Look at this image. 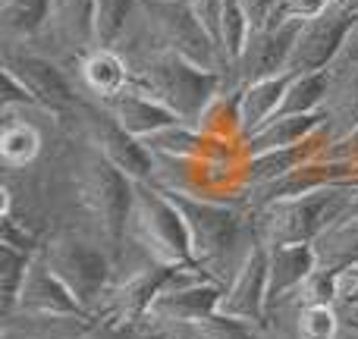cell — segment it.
Returning a JSON list of instances; mask_svg holds the SVG:
<instances>
[{
  "label": "cell",
  "mask_w": 358,
  "mask_h": 339,
  "mask_svg": "<svg viewBox=\"0 0 358 339\" xmlns=\"http://www.w3.org/2000/svg\"><path fill=\"white\" fill-rule=\"evenodd\" d=\"M94 6L98 0H50L48 22L31 50L76 69V63L94 50Z\"/></svg>",
  "instance_id": "11"
},
{
  "label": "cell",
  "mask_w": 358,
  "mask_h": 339,
  "mask_svg": "<svg viewBox=\"0 0 358 339\" xmlns=\"http://www.w3.org/2000/svg\"><path fill=\"white\" fill-rule=\"evenodd\" d=\"M217 315L255 324V327L264 324V315H267V245L264 242H258L248 252V258L242 261L236 277L223 286Z\"/></svg>",
  "instance_id": "15"
},
{
  "label": "cell",
  "mask_w": 358,
  "mask_h": 339,
  "mask_svg": "<svg viewBox=\"0 0 358 339\" xmlns=\"http://www.w3.org/2000/svg\"><path fill=\"white\" fill-rule=\"evenodd\" d=\"M176 273L179 267H164V264H138L117 273L104 305L98 308L94 317H104L110 324H123V327H142L151 315L155 298L173 283Z\"/></svg>",
  "instance_id": "12"
},
{
  "label": "cell",
  "mask_w": 358,
  "mask_h": 339,
  "mask_svg": "<svg viewBox=\"0 0 358 339\" xmlns=\"http://www.w3.org/2000/svg\"><path fill=\"white\" fill-rule=\"evenodd\" d=\"M355 305H358V302H355Z\"/></svg>",
  "instance_id": "45"
},
{
  "label": "cell",
  "mask_w": 358,
  "mask_h": 339,
  "mask_svg": "<svg viewBox=\"0 0 358 339\" xmlns=\"http://www.w3.org/2000/svg\"><path fill=\"white\" fill-rule=\"evenodd\" d=\"M138 264H164L179 271H198L192 258V242L185 220L167 192L155 182H136L129 223H126V245L117 261V273Z\"/></svg>",
  "instance_id": "2"
},
{
  "label": "cell",
  "mask_w": 358,
  "mask_h": 339,
  "mask_svg": "<svg viewBox=\"0 0 358 339\" xmlns=\"http://www.w3.org/2000/svg\"><path fill=\"white\" fill-rule=\"evenodd\" d=\"M132 69V85L164 104L179 123L198 126L204 107L223 88L220 73L195 66L167 50H120Z\"/></svg>",
  "instance_id": "4"
},
{
  "label": "cell",
  "mask_w": 358,
  "mask_h": 339,
  "mask_svg": "<svg viewBox=\"0 0 358 339\" xmlns=\"http://www.w3.org/2000/svg\"><path fill=\"white\" fill-rule=\"evenodd\" d=\"M66 126L76 138L92 145L98 154H104L113 167L120 173H126L129 179H136V182L151 179V170H155L151 151L145 148L136 136H129V132L104 110V104L79 98L76 110L66 117Z\"/></svg>",
  "instance_id": "7"
},
{
  "label": "cell",
  "mask_w": 358,
  "mask_h": 339,
  "mask_svg": "<svg viewBox=\"0 0 358 339\" xmlns=\"http://www.w3.org/2000/svg\"><path fill=\"white\" fill-rule=\"evenodd\" d=\"M38 254L66 283L88 315H98L117 280V264L107 245L82 226H57L44 236Z\"/></svg>",
  "instance_id": "5"
},
{
  "label": "cell",
  "mask_w": 358,
  "mask_h": 339,
  "mask_svg": "<svg viewBox=\"0 0 358 339\" xmlns=\"http://www.w3.org/2000/svg\"><path fill=\"white\" fill-rule=\"evenodd\" d=\"M142 145L151 154H164V157H204L210 151V145H214V138H204L189 123H173L167 129L155 132V136L142 138Z\"/></svg>",
  "instance_id": "26"
},
{
  "label": "cell",
  "mask_w": 358,
  "mask_h": 339,
  "mask_svg": "<svg viewBox=\"0 0 358 339\" xmlns=\"http://www.w3.org/2000/svg\"><path fill=\"white\" fill-rule=\"evenodd\" d=\"M324 92H327V69L308 75H289L280 113H321Z\"/></svg>",
  "instance_id": "29"
},
{
  "label": "cell",
  "mask_w": 358,
  "mask_h": 339,
  "mask_svg": "<svg viewBox=\"0 0 358 339\" xmlns=\"http://www.w3.org/2000/svg\"><path fill=\"white\" fill-rule=\"evenodd\" d=\"M327 3H340V0H327Z\"/></svg>",
  "instance_id": "43"
},
{
  "label": "cell",
  "mask_w": 358,
  "mask_h": 339,
  "mask_svg": "<svg viewBox=\"0 0 358 339\" xmlns=\"http://www.w3.org/2000/svg\"><path fill=\"white\" fill-rule=\"evenodd\" d=\"M315 267L311 245H267V308L296 296Z\"/></svg>",
  "instance_id": "19"
},
{
  "label": "cell",
  "mask_w": 358,
  "mask_h": 339,
  "mask_svg": "<svg viewBox=\"0 0 358 339\" xmlns=\"http://www.w3.org/2000/svg\"><path fill=\"white\" fill-rule=\"evenodd\" d=\"M138 13V0H98L94 6V48H117Z\"/></svg>",
  "instance_id": "27"
},
{
  "label": "cell",
  "mask_w": 358,
  "mask_h": 339,
  "mask_svg": "<svg viewBox=\"0 0 358 339\" xmlns=\"http://www.w3.org/2000/svg\"><path fill=\"white\" fill-rule=\"evenodd\" d=\"M343 214H346V185L330 182L324 189L261 208L255 214V226L264 245H311Z\"/></svg>",
  "instance_id": "6"
},
{
  "label": "cell",
  "mask_w": 358,
  "mask_h": 339,
  "mask_svg": "<svg viewBox=\"0 0 358 339\" xmlns=\"http://www.w3.org/2000/svg\"><path fill=\"white\" fill-rule=\"evenodd\" d=\"M296 31H299V19H271L264 25L248 29L245 44L236 54V60L229 63L223 82L233 88H245L252 82L286 75V63H289Z\"/></svg>",
  "instance_id": "9"
},
{
  "label": "cell",
  "mask_w": 358,
  "mask_h": 339,
  "mask_svg": "<svg viewBox=\"0 0 358 339\" xmlns=\"http://www.w3.org/2000/svg\"><path fill=\"white\" fill-rule=\"evenodd\" d=\"M355 19V13L340 0V3H330L317 16L299 22L289 63H286V75L324 73V69L334 66Z\"/></svg>",
  "instance_id": "10"
},
{
  "label": "cell",
  "mask_w": 358,
  "mask_h": 339,
  "mask_svg": "<svg viewBox=\"0 0 358 339\" xmlns=\"http://www.w3.org/2000/svg\"><path fill=\"white\" fill-rule=\"evenodd\" d=\"M358 126V57H340L327 69V92L321 104V129L330 142Z\"/></svg>",
  "instance_id": "17"
},
{
  "label": "cell",
  "mask_w": 358,
  "mask_h": 339,
  "mask_svg": "<svg viewBox=\"0 0 358 339\" xmlns=\"http://www.w3.org/2000/svg\"><path fill=\"white\" fill-rule=\"evenodd\" d=\"M204 138H214V142H229L239 145L242 142V123H239V88L227 85L210 98V104L204 107L201 120L195 126Z\"/></svg>",
  "instance_id": "24"
},
{
  "label": "cell",
  "mask_w": 358,
  "mask_h": 339,
  "mask_svg": "<svg viewBox=\"0 0 358 339\" xmlns=\"http://www.w3.org/2000/svg\"><path fill=\"white\" fill-rule=\"evenodd\" d=\"M289 85V75H273L264 82H252V85L239 88V123L242 138L258 132L264 123H271L283 107V94Z\"/></svg>",
  "instance_id": "23"
},
{
  "label": "cell",
  "mask_w": 358,
  "mask_h": 339,
  "mask_svg": "<svg viewBox=\"0 0 358 339\" xmlns=\"http://www.w3.org/2000/svg\"><path fill=\"white\" fill-rule=\"evenodd\" d=\"M315 258L321 267H355L358 264V217H340L334 226H327L315 242Z\"/></svg>",
  "instance_id": "25"
},
{
  "label": "cell",
  "mask_w": 358,
  "mask_h": 339,
  "mask_svg": "<svg viewBox=\"0 0 358 339\" xmlns=\"http://www.w3.org/2000/svg\"><path fill=\"white\" fill-rule=\"evenodd\" d=\"M327 6H330L327 0H280L277 19H299V22H305V19L324 13Z\"/></svg>",
  "instance_id": "36"
},
{
  "label": "cell",
  "mask_w": 358,
  "mask_h": 339,
  "mask_svg": "<svg viewBox=\"0 0 358 339\" xmlns=\"http://www.w3.org/2000/svg\"><path fill=\"white\" fill-rule=\"evenodd\" d=\"M242 6H245V16H248V29H255V25H264L271 19H277L280 0H242Z\"/></svg>",
  "instance_id": "38"
},
{
  "label": "cell",
  "mask_w": 358,
  "mask_h": 339,
  "mask_svg": "<svg viewBox=\"0 0 358 339\" xmlns=\"http://www.w3.org/2000/svg\"><path fill=\"white\" fill-rule=\"evenodd\" d=\"M317 157H321V161H334V164L349 167V179H355L358 176V126L349 132V136H343V138H336V142L324 145ZM349 179H346V182H349Z\"/></svg>",
  "instance_id": "35"
},
{
  "label": "cell",
  "mask_w": 358,
  "mask_h": 339,
  "mask_svg": "<svg viewBox=\"0 0 358 339\" xmlns=\"http://www.w3.org/2000/svg\"><path fill=\"white\" fill-rule=\"evenodd\" d=\"M340 308V339H358V305H336Z\"/></svg>",
  "instance_id": "39"
},
{
  "label": "cell",
  "mask_w": 358,
  "mask_h": 339,
  "mask_svg": "<svg viewBox=\"0 0 358 339\" xmlns=\"http://www.w3.org/2000/svg\"><path fill=\"white\" fill-rule=\"evenodd\" d=\"M0 69L13 75L31 94L35 104L60 113V117H69L82 98L73 82V73L31 48H0Z\"/></svg>",
  "instance_id": "8"
},
{
  "label": "cell",
  "mask_w": 358,
  "mask_h": 339,
  "mask_svg": "<svg viewBox=\"0 0 358 339\" xmlns=\"http://www.w3.org/2000/svg\"><path fill=\"white\" fill-rule=\"evenodd\" d=\"M104 110L110 113L129 136H136L138 142L148 138V136H155V132H161V129H167V126L179 123L167 107L157 104V101L148 98L145 92H138L136 85H129L126 92H120L117 98L104 101Z\"/></svg>",
  "instance_id": "20"
},
{
  "label": "cell",
  "mask_w": 358,
  "mask_h": 339,
  "mask_svg": "<svg viewBox=\"0 0 358 339\" xmlns=\"http://www.w3.org/2000/svg\"><path fill=\"white\" fill-rule=\"evenodd\" d=\"M358 302V264L336 271V305Z\"/></svg>",
  "instance_id": "37"
},
{
  "label": "cell",
  "mask_w": 358,
  "mask_h": 339,
  "mask_svg": "<svg viewBox=\"0 0 358 339\" xmlns=\"http://www.w3.org/2000/svg\"><path fill=\"white\" fill-rule=\"evenodd\" d=\"M299 333L305 339H340L336 305H299Z\"/></svg>",
  "instance_id": "30"
},
{
  "label": "cell",
  "mask_w": 358,
  "mask_h": 339,
  "mask_svg": "<svg viewBox=\"0 0 358 339\" xmlns=\"http://www.w3.org/2000/svg\"><path fill=\"white\" fill-rule=\"evenodd\" d=\"M31 258H35V254H25V252H19V248L0 242V321L16 311L19 289H22V283H25Z\"/></svg>",
  "instance_id": "28"
},
{
  "label": "cell",
  "mask_w": 358,
  "mask_h": 339,
  "mask_svg": "<svg viewBox=\"0 0 358 339\" xmlns=\"http://www.w3.org/2000/svg\"><path fill=\"white\" fill-rule=\"evenodd\" d=\"M167 195L173 198V204L185 220L195 267L214 283L227 286L242 267V261L248 258V252L261 242L255 214L242 201L192 198L176 195V192H167Z\"/></svg>",
  "instance_id": "1"
},
{
  "label": "cell",
  "mask_w": 358,
  "mask_h": 339,
  "mask_svg": "<svg viewBox=\"0 0 358 339\" xmlns=\"http://www.w3.org/2000/svg\"><path fill=\"white\" fill-rule=\"evenodd\" d=\"M343 3H346V6H349V10H352V13H355V16H358V0H343Z\"/></svg>",
  "instance_id": "42"
},
{
  "label": "cell",
  "mask_w": 358,
  "mask_h": 339,
  "mask_svg": "<svg viewBox=\"0 0 358 339\" xmlns=\"http://www.w3.org/2000/svg\"><path fill=\"white\" fill-rule=\"evenodd\" d=\"M185 6L198 19V25L217 41V48L223 50V0H185Z\"/></svg>",
  "instance_id": "34"
},
{
  "label": "cell",
  "mask_w": 358,
  "mask_h": 339,
  "mask_svg": "<svg viewBox=\"0 0 358 339\" xmlns=\"http://www.w3.org/2000/svg\"><path fill=\"white\" fill-rule=\"evenodd\" d=\"M317 129H321V113H277L258 132L242 138L239 148L245 157L261 154V151L292 148V145H302L305 138H311Z\"/></svg>",
  "instance_id": "21"
},
{
  "label": "cell",
  "mask_w": 358,
  "mask_h": 339,
  "mask_svg": "<svg viewBox=\"0 0 358 339\" xmlns=\"http://www.w3.org/2000/svg\"><path fill=\"white\" fill-rule=\"evenodd\" d=\"M261 339H305L299 333V298L289 296L271 305L261 324Z\"/></svg>",
  "instance_id": "31"
},
{
  "label": "cell",
  "mask_w": 358,
  "mask_h": 339,
  "mask_svg": "<svg viewBox=\"0 0 358 339\" xmlns=\"http://www.w3.org/2000/svg\"><path fill=\"white\" fill-rule=\"evenodd\" d=\"M223 286L204 277L201 271H179L173 283L155 298L148 327H192L204 317L217 315Z\"/></svg>",
  "instance_id": "13"
},
{
  "label": "cell",
  "mask_w": 358,
  "mask_h": 339,
  "mask_svg": "<svg viewBox=\"0 0 358 339\" xmlns=\"http://www.w3.org/2000/svg\"><path fill=\"white\" fill-rule=\"evenodd\" d=\"M340 57H358V19L352 22V29H349V35H346V44H343ZM340 57H336V60H340Z\"/></svg>",
  "instance_id": "41"
},
{
  "label": "cell",
  "mask_w": 358,
  "mask_h": 339,
  "mask_svg": "<svg viewBox=\"0 0 358 339\" xmlns=\"http://www.w3.org/2000/svg\"><path fill=\"white\" fill-rule=\"evenodd\" d=\"M76 317V315H88L79 305V298L66 289L60 277L44 264L41 254H35L29 264V273H25V283L19 289V302L16 311L10 317ZM6 321V317H3Z\"/></svg>",
  "instance_id": "16"
},
{
  "label": "cell",
  "mask_w": 358,
  "mask_h": 339,
  "mask_svg": "<svg viewBox=\"0 0 358 339\" xmlns=\"http://www.w3.org/2000/svg\"><path fill=\"white\" fill-rule=\"evenodd\" d=\"M0 3H3V0H0Z\"/></svg>",
  "instance_id": "44"
},
{
  "label": "cell",
  "mask_w": 358,
  "mask_h": 339,
  "mask_svg": "<svg viewBox=\"0 0 358 339\" xmlns=\"http://www.w3.org/2000/svg\"><path fill=\"white\" fill-rule=\"evenodd\" d=\"M296 298L299 305H336V271L317 264L308 280L299 286Z\"/></svg>",
  "instance_id": "32"
},
{
  "label": "cell",
  "mask_w": 358,
  "mask_h": 339,
  "mask_svg": "<svg viewBox=\"0 0 358 339\" xmlns=\"http://www.w3.org/2000/svg\"><path fill=\"white\" fill-rule=\"evenodd\" d=\"M343 185H346V214L343 217H358V179L343 182Z\"/></svg>",
  "instance_id": "40"
},
{
  "label": "cell",
  "mask_w": 358,
  "mask_h": 339,
  "mask_svg": "<svg viewBox=\"0 0 358 339\" xmlns=\"http://www.w3.org/2000/svg\"><path fill=\"white\" fill-rule=\"evenodd\" d=\"M0 339H155L145 327H123L94 315L76 317H6Z\"/></svg>",
  "instance_id": "14"
},
{
  "label": "cell",
  "mask_w": 358,
  "mask_h": 339,
  "mask_svg": "<svg viewBox=\"0 0 358 339\" xmlns=\"http://www.w3.org/2000/svg\"><path fill=\"white\" fill-rule=\"evenodd\" d=\"M50 0H3L0 3V48H31L48 22Z\"/></svg>",
  "instance_id": "22"
},
{
  "label": "cell",
  "mask_w": 358,
  "mask_h": 339,
  "mask_svg": "<svg viewBox=\"0 0 358 339\" xmlns=\"http://www.w3.org/2000/svg\"><path fill=\"white\" fill-rule=\"evenodd\" d=\"M117 50H167L208 73L227 75V57L198 25L185 0H138V13Z\"/></svg>",
  "instance_id": "3"
},
{
  "label": "cell",
  "mask_w": 358,
  "mask_h": 339,
  "mask_svg": "<svg viewBox=\"0 0 358 339\" xmlns=\"http://www.w3.org/2000/svg\"><path fill=\"white\" fill-rule=\"evenodd\" d=\"M69 73H73V82L82 98L98 101V104L117 98L120 92H126V88L132 85V69L117 48L88 50V54L76 63V69H69Z\"/></svg>",
  "instance_id": "18"
},
{
  "label": "cell",
  "mask_w": 358,
  "mask_h": 339,
  "mask_svg": "<svg viewBox=\"0 0 358 339\" xmlns=\"http://www.w3.org/2000/svg\"><path fill=\"white\" fill-rule=\"evenodd\" d=\"M204 339H261V327L245 321H233V317H223V315H210L204 321L192 324Z\"/></svg>",
  "instance_id": "33"
}]
</instances>
